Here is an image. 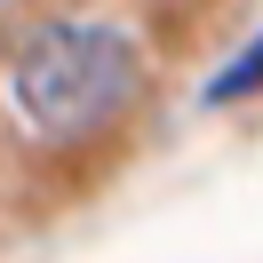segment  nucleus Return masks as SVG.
<instances>
[{"label":"nucleus","instance_id":"f03ea898","mask_svg":"<svg viewBox=\"0 0 263 263\" xmlns=\"http://www.w3.org/2000/svg\"><path fill=\"white\" fill-rule=\"evenodd\" d=\"M247 88H263V40H255V48H247L239 64L223 72V80H215V96H247Z\"/></svg>","mask_w":263,"mask_h":263},{"label":"nucleus","instance_id":"f257e3e1","mask_svg":"<svg viewBox=\"0 0 263 263\" xmlns=\"http://www.w3.org/2000/svg\"><path fill=\"white\" fill-rule=\"evenodd\" d=\"M8 96H16L24 128L48 144L96 136L136 96V40L112 24H40L8 64Z\"/></svg>","mask_w":263,"mask_h":263}]
</instances>
